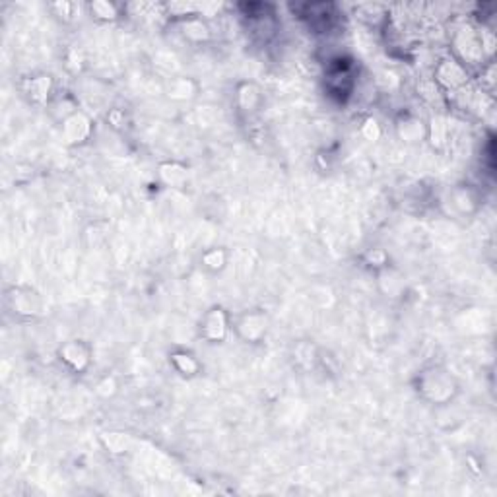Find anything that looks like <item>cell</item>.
<instances>
[{"instance_id":"5","label":"cell","mask_w":497,"mask_h":497,"mask_svg":"<svg viewBox=\"0 0 497 497\" xmlns=\"http://www.w3.org/2000/svg\"><path fill=\"white\" fill-rule=\"evenodd\" d=\"M239 334L248 342H257L264 336L266 332V315L259 313V311H253L245 317L239 320Z\"/></svg>"},{"instance_id":"7","label":"cell","mask_w":497,"mask_h":497,"mask_svg":"<svg viewBox=\"0 0 497 497\" xmlns=\"http://www.w3.org/2000/svg\"><path fill=\"white\" fill-rule=\"evenodd\" d=\"M464 78V70L460 69V64L455 60H445L437 69V80L445 86H458Z\"/></svg>"},{"instance_id":"2","label":"cell","mask_w":497,"mask_h":497,"mask_svg":"<svg viewBox=\"0 0 497 497\" xmlns=\"http://www.w3.org/2000/svg\"><path fill=\"white\" fill-rule=\"evenodd\" d=\"M200 332L208 340H224L228 334V315L224 313V309L214 307L210 309L200 323Z\"/></svg>"},{"instance_id":"6","label":"cell","mask_w":497,"mask_h":497,"mask_svg":"<svg viewBox=\"0 0 497 497\" xmlns=\"http://www.w3.org/2000/svg\"><path fill=\"white\" fill-rule=\"evenodd\" d=\"M51 91H53V80L49 74H37V76H31L26 82V93L33 103H45L49 101Z\"/></svg>"},{"instance_id":"10","label":"cell","mask_w":497,"mask_h":497,"mask_svg":"<svg viewBox=\"0 0 497 497\" xmlns=\"http://www.w3.org/2000/svg\"><path fill=\"white\" fill-rule=\"evenodd\" d=\"M161 177L171 187H181L187 179V171L179 168L177 163H168V165H161Z\"/></svg>"},{"instance_id":"4","label":"cell","mask_w":497,"mask_h":497,"mask_svg":"<svg viewBox=\"0 0 497 497\" xmlns=\"http://www.w3.org/2000/svg\"><path fill=\"white\" fill-rule=\"evenodd\" d=\"M90 120L86 115H82V113H70L66 119L62 120V134H64V138L69 140L70 144H78L82 140L88 138V134H90Z\"/></svg>"},{"instance_id":"3","label":"cell","mask_w":497,"mask_h":497,"mask_svg":"<svg viewBox=\"0 0 497 497\" xmlns=\"http://www.w3.org/2000/svg\"><path fill=\"white\" fill-rule=\"evenodd\" d=\"M60 359L72 368L74 371H82L86 369V365L90 363V350L88 346H84L82 342L78 340H72V342H66L62 348L59 350Z\"/></svg>"},{"instance_id":"1","label":"cell","mask_w":497,"mask_h":497,"mask_svg":"<svg viewBox=\"0 0 497 497\" xmlns=\"http://www.w3.org/2000/svg\"><path fill=\"white\" fill-rule=\"evenodd\" d=\"M6 305L14 315L33 318L43 311V299L33 288L28 286H12L6 291Z\"/></svg>"},{"instance_id":"8","label":"cell","mask_w":497,"mask_h":497,"mask_svg":"<svg viewBox=\"0 0 497 497\" xmlns=\"http://www.w3.org/2000/svg\"><path fill=\"white\" fill-rule=\"evenodd\" d=\"M183 35L190 41H206L210 37V30L206 26V21H202L200 18H187L183 20Z\"/></svg>"},{"instance_id":"12","label":"cell","mask_w":497,"mask_h":497,"mask_svg":"<svg viewBox=\"0 0 497 497\" xmlns=\"http://www.w3.org/2000/svg\"><path fill=\"white\" fill-rule=\"evenodd\" d=\"M204 262H206V266L212 270H219L224 269V264H226V255L218 251V248H212L208 251L206 255H204Z\"/></svg>"},{"instance_id":"9","label":"cell","mask_w":497,"mask_h":497,"mask_svg":"<svg viewBox=\"0 0 497 497\" xmlns=\"http://www.w3.org/2000/svg\"><path fill=\"white\" fill-rule=\"evenodd\" d=\"M88 8H90L91 16H93L96 20H101V21H113L117 20V16H119V8H117L113 2H107V0L90 2Z\"/></svg>"},{"instance_id":"11","label":"cell","mask_w":497,"mask_h":497,"mask_svg":"<svg viewBox=\"0 0 497 497\" xmlns=\"http://www.w3.org/2000/svg\"><path fill=\"white\" fill-rule=\"evenodd\" d=\"M173 363H175V368L179 369L183 375H195V373L199 371L197 359L192 358L190 354H185V352L175 354V356H173Z\"/></svg>"}]
</instances>
